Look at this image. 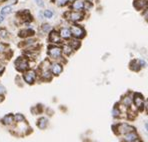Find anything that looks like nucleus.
<instances>
[{
  "label": "nucleus",
  "mask_w": 148,
  "mask_h": 142,
  "mask_svg": "<svg viewBox=\"0 0 148 142\" xmlns=\"http://www.w3.org/2000/svg\"><path fill=\"white\" fill-rule=\"evenodd\" d=\"M68 18L70 19L71 21H79L82 19V17H83V15H82V13H80L79 11H73V12H70L68 15Z\"/></svg>",
  "instance_id": "obj_5"
},
{
  "label": "nucleus",
  "mask_w": 148,
  "mask_h": 142,
  "mask_svg": "<svg viewBox=\"0 0 148 142\" xmlns=\"http://www.w3.org/2000/svg\"><path fill=\"white\" fill-rule=\"evenodd\" d=\"M3 70H4V66H3V65H0V73H1Z\"/></svg>",
  "instance_id": "obj_32"
},
{
  "label": "nucleus",
  "mask_w": 148,
  "mask_h": 142,
  "mask_svg": "<svg viewBox=\"0 0 148 142\" xmlns=\"http://www.w3.org/2000/svg\"><path fill=\"white\" fill-rule=\"evenodd\" d=\"M112 115H113L114 117L119 116V115H120V110H119L118 108H116V107H115V108H113V110H112Z\"/></svg>",
  "instance_id": "obj_24"
},
{
  "label": "nucleus",
  "mask_w": 148,
  "mask_h": 142,
  "mask_svg": "<svg viewBox=\"0 0 148 142\" xmlns=\"http://www.w3.org/2000/svg\"><path fill=\"white\" fill-rule=\"evenodd\" d=\"M67 1H73V0H67Z\"/></svg>",
  "instance_id": "obj_34"
},
{
  "label": "nucleus",
  "mask_w": 148,
  "mask_h": 142,
  "mask_svg": "<svg viewBox=\"0 0 148 142\" xmlns=\"http://www.w3.org/2000/svg\"><path fill=\"white\" fill-rule=\"evenodd\" d=\"M48 54L51 58L53 59H56V58H60L61 57V54H62V51L59 47H56V46H51L49 47V50H48Z\"/></svg>",
  "instance_id": "obj_2"
},
{
  "label": "nucleus",
  "mask_w": 148,
  "mask_h": 142,
  "mask_svg": "<svg viewBox=\"0 0 148 142\" xmlns=\"http://www.w3.org/2000/svg\"><path fill=\"white\" fill-rule=\"evenodd\" d=\"M145 64H146V62H145V61L139 60V66H140V67H144V66H145Z\"/></svg>",
  "instance_id": "obj_29"
},
{
  "label": "nucleus",
  "mask_w": 148,
  "mask_h": 142,
  "mask_svg": "<svg viewBox=\"0 0 148 142\" xmlns=\"http://www.w3.org/2000/svg\"><path fill=\"white\" fill-rule=\"evenodd\" d=\"M14 119H15V121H17V122H23L24 121V116H23L22 114H16L14 116Z\"/></svg>",
  "instance_id": "obj_21"
},
{
  "label": "nucleus",
  "mask_w": 148,
  "mask_h": 142,
  "mask_svg": "<svg viewBox=\"0 0 148 142\" xmlns=\"http://www.w3.org/2000/svg\"><path fill=\"white\" fill-rule=\"evenodd\" d=\"M72 8L76 11L84 9V0H75L72 4Z\"/></svg>",
  "instance_id": "obj_7"
},
{
  "label": "nucleus",
  "mask_w": 148,
  "mask_h": 142,
  "mask_svg": "<svg viewBox=\"0 0 148 142\" xmlns=\"http://www.w3.org/2000/svg\"><path fill=\"white\" fill-rule=\"evenodd\" d=\"M34 31L32 29H26V30H23V31H21L20 33V36L21 37H27V36H31L33 35Z\"/></svg>",
  "instance_id": "obj_15"
},
{
  "label": "nucleus",
  "mask_w": 148,
  "mask_h": 142,
  "mask_svg": "<svg viewBox=\"0 0 148 142\" xmlns=\"http://www.w3.org/2000/svg\"><path fill=\"white\" fill-rule=\"evenodd\" d=\"M41 29H42L45 33H48L50 30H51V26L48 25V24H43L42 27H41Z\"/></svg>",
  "instance_id": "obj_22"
},
{
  "label": "nucleus",
  "mask_w": 148,
  "mask_h": 142,
  "mask_svg": "<svg viewBox=\"0 0 148 142\" xmlns=\"http://www.w3.org/2000/svg\"><path fill=\"white\" fill-rule=\"evenodd\" d=\"M134 101H135V104L138 107H140L143 104V97L140 94H136L135 98H134Z\"/></svg>",
  "instance_id": "obj_14"
},
{
  "label": "nucleus",
  "mask_w": 148,
  "mask_h": 142,
  "mask_svg": "<svg viewBox=\"0 0 148 142\" xmlns=\"http://www.w3.org/2000/svg\"><path fill=\"white\" fill-rule=\"evenodd\" d=\"M36 4L38 6H40V7H43L44 6V2H43V0H35Z\"/></svg>",
  "instance_id": "obj_28"
},
{
  "label": "nucleus",
  "mask_w": 148,
  "mask_h": 142,
  "mask_svg": "<svg viewBox=\"0 0 148 142\" xmlns=\"http://www.w3.org/2000/svg\"><path fill=\"white\" fill-rule=\"evenodd\" d=\"M4 92H5V89H4V87L2 85H0V94H2Z\"/></svg>",
  "instance_id": "obj_30"
},
{
  "label": "nucleus",
  "mask_w": 148,
  "mask_h": 142,
  "mask_svg": "<svg viewBox=\"0 0 148 142\" xmlns=\"http://www.w3.org/2000/svg\"><path fill=\"white\" fill-rule=\"evenodd\" d=\"M43 14H44L45 18H52V16H53V12H52L51 10H49V9L45 10Z\"/></svg>",
  "instance_id": "obj_20"
},
{
  "label": "nucleus",
  "mask_w": 148,
  "mask_h": 142,
  "mask_svg": "<svg viewBox=\"0 0 148 142\" xmlns=\"http://www.w3.org/2000/svg\"><path fill=\"white\" fill-rule=\"evenodd\" d=\"M2 122H3L4 124H6V125H10L13 122V116L12 115H7V116H5L2 119Z\"/></svg>",
  "instance_id": "obj_16"
},
{
  "label": "nucleus",
  "mask_w": 148,
  "mask_h": 142,
  "mask_svg": "<svg viewBox=\"0 0 148 142\" xmlns=\"http://www.w3.org/2000/svg\"><path fill=\"white\" fill-rule=\"evenodd\" d=\"M8 36V33L5 29H0V38H6Z\"/></svg>",
  "instance_id": "obj_23"
},
{
  "label": "nucleus",
  "mask_w": 148,
  "mask_h": 142,
  "mask_svg": "<svg viewBox=\"0 0 148 142\" xmlns=\"http://www.w3.org/2000/svg\"><path fill=\"white\" fill-rule=\"evenodd\" d=\"M47 124H48V120H47V118H45V117H42V118L38 120V127L40 129H45Z\"/></svg>",
  "instance_id": "obj_12"
},
{
  "label": "nucleus",
  "mask_w": 148,
  "mask_h": 142,
  "mask_svg": "<svg viewBox=\"0 0 148 142\" xmlns=\"http://www.w3.org/2000/svg\"><path fill=\"white\" fill-rule=\"evenodd\" d=\"M72 47L70 46V45H64V47H63V52H64L66 55H70L71 53H72Z\"/></svg>",
  "instance_id": "obj_19"
},
{
  "label": "nucleus",
  "mask_w": 148,
  "mask_h": 142,
  "mask_svg": "<svg viewBox=\"0 0 148 142\" xmlns=\"http://www.w3.org/2000/svg\"><path fill=\"white\" fill-rule=\"evenodd\" d=\"M134 5H135L137 9H142L146 5V0H137L135 3H134Z\"/></svg>",
  "instance_id": "obj_13"
},
{
  "label": "nucleus",
  "mask_w": 148,
  "mask_h": 142,
  "mask_svg": "<svg viewBox=\"0 0 148 142\" xmlns=\"http://www.w3.org/2000/svg\"><path fill=\"white\" fill-rule=\"evenodd\" d=\"M35 72L34 71H28L26 72L24 74V76H23V78H24V80L26 82L28 83V84H32L34 81H35Z\"/></svg>",
  "instance_id": "obj_4"
},
{
  "label": "nucleus",
  "mask_w": 148,
  "mask_h": 142,
  "mask_svg": "<svg viewBox=\"0 0 148 142\" xmlns=\"http://www.w3.org/2000/svg\"><path fill=\"white\" fill-rule=\"evenodd\" d=\"M122 103H123V105H125V106H130L132 103V98L129 97V96H126V97L123 98Z\"/></svg>",
  "instance_id": "obj_18"
},
{
  "label": "nucleus",
  "mask_w": 148,
  "mask_h": 142,
  "mask_svg": "<svg viewBox=\"0 0 148 142\" xmlns=\"http://www.w3.org/2000/svg\"><path fill=\"white\" fill-rule=\"evenodd\" d=\"M5 50H6V46L3 43H0V53H3Z\"/></svg>",
  "instance_id": "obj_27"
},
{
  "label": "nucleus",
  "mask_w": 148,
  "mask_h": 142,
  "mask_svg": "<svg viewBox=\"0 0 148 142\" xmlns=\"http://www.w3.org/2000/svg\"><path fill=\"white\" fill-rule=\"evenodd\" d=\"M62 70H63V67L61 64H59V63H53V64H52L51 71L54 75H59L62 72Z\"/></svg>",
  "instance_id": "obj_6"
},
{
  "label": "nucleus",
  "mask_w": 148,
  "mask_h": 142,
  "mask_svg": "<svg viewBox=\"0 0 148 142\" xmlns=\"http://www.w3.org/2000/svg\"><path fill=\"white\" fill-rule=\"evenodd\" d=\"M5 1V0H0V2H4Z\"/></svg>",
  "instance_id": "obj_33"
},
{
  "label": "nucleus",
  "mask_w": 148,
  "mask_h": 142,
  "mask_svg": "<svg viewBox=\"0 0 148 142\" xmlns=\"http://www.w3.org/2000/svg\"><path fill=\"white\" fill-rule=\"evenodd\" d=\"M119 131H120L121 133H125L126 134V133H128V132L134 131V127L127 125V124H121V125L119 126Z\"/></svg>",
  "instance_id": "obj_10"
},
{
  "label": "nucleus",
  "mask_w": 148,
  "mask_h": 142,
  "mask_svg": "<svg viewBox=\"0 0 148 142\" xmlns=\"http://www.w3.org/2000/svg\"><path fill=\"white\" fill-rule=\"evenodd\" d=\"M70 31H71V35L77 37V38H82V37H84V35H85V30L82 27H80V26H76V25L72 26Z\"/></svg>",
  "instance_id": "obj_1"
},
{
  "label": "nucleus",
  "mask_w": 148,
  "mask_h": 142,
  "mask_svg": "<svg viewBox=\"0 0 148 142\" xmlns=\"http://www.w3.org/2000/svg\"><path fill=\"white\" fill-rule=\"evenodd\" d=\"M55 1V3L57 4V5L59 6H62V5H65L67 2V0H54Z\"/></svg>",
  "instance_id": "obj_25"
},
{
  "label": "nucleus",
  "mask_w": 148,
  "mask_h": 142,
  "mask_svg": "<svg viewBox=\"0 0 148 142\" xmlns=\"http://www.w3.org/2000/svg\"><path fill=\"white\" fill-rule=\"evenodd\" d=\"M3 20H4V15H0V23L1 22H3Z\"/></svg>",
  "instance_id": "obj_31"
},
{
  "label": "nucleus",
  "mask_w": 148,
  "mask_h": 142,
  "mask_svg": "<svg viewBox=\"0 0 148 142\" xmlns=\"http://www.w3.org/2000/svg\"><path fill=\"white\" fill-rule=\"evenodd\" d=\"M70 46L72 47V49H76V48L79 46V41H77V42H76V41H74L73 43H71Z\"/></svg>",
  "instance_id": "obj_26"
},
{
  "label": "nucleus",
  "mask_w": 148,
  "mask_h": 142,
  "mask_svg": "<svg viewBox=\"0 0 148 142\" xmlns=\"http://www.w3.org/2000/svg\"><path fill=\"white\" fill-rule=\"evenodd\" d=\"M59 35L61 38H64V39H69L71 37V31L69 28H62L60 30V33Z\"/></svg>",
  "instance_id": "obj_9"
},
{
  "label": "nucleus",
  "mask_w": 148,
  "mask_h": 142,
  "mask_svg": "<svg viewBox=\"0 0 148 142\" xmlns=\"http://www.w3.org/2000/svg\"><path fill=\"white\" fill-rule=\"evenodd\" d=\"M60 39H61V37H60L59 33H58L57 31H51V33H50L49 35V40L51 41V42H60Z\"/></svg>",
  "instance_id": "obj_8"
},
{
  "label": "nucleus",
  "mask_w": 148,
  "mask_h": 142,
  "mask_svg": "<svg viewBox=\"0 0 148 142\" xmlns=\"http://www.w3.org/2000/svg\"><path fill=\"white\" fill-rule=\"evenodd\" d=\"M12 12V7L11 6H5L1 9V14L2 15H5V14H9V13Z\"/></svg>",
  "instance_id": "obj_17"
},
{
  "label": "nucleus",
  "mask_w": 148,
  "mask_h": 142,
  "mask_svg": "<svg viewBox=\"0 0 148 142\" xmlns=\"http://www.w3.org/2000/svg\"><path fill=\"white\" fill-rule=\"evenodd\" d=\"M137 137H138V136H137L136 133H134L133 131H132V132L126 133L125 137H124V139H125V141H127V142H133V141L136 140Z\"/></svg>",
  "instance_id": "obj_11"
},
{
  "label": "nucleus",
  "mask_w": 148,
  "mask_h": 142,
  "mask_svg": "<svg viewBox=\"0 0 148 142\" xmlns=\"http://www.w3.org/2000/svg\"><path fill=\"white\" fill-rule=\"evenodd\" d=\"M15 65H16V68L18 69L19 71H24L28 68V62L27 60L24 59V58H18L16 61H15Z\"/></svg>",
  "instance_id": "obj_3"
}]
</instances>
